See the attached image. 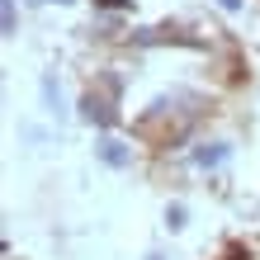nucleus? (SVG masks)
I'll list each match as a JSON object with an SVG mask.
<instances>
[{"label": "nucleus", "mask_w": 260, "mask_h": 260, "mask_svg": "<svg viewBox=\"0 0 260 260\" xmlns=\"http://www.w3.org/2000/svg\"><path fill=\"white\" fill-rule=\"evenodd\" d=\"M114 95H118V81H114V76L104 81V90H90V95H85V118H90V123H104V128H109L114 118H118Z\"/></svg>", "instance_id": "nucleus-1"}, {"label": "nucleus", "mask_w": 260, "mask_h": 260, "mask_svg": "<svg viewBox=\"0 0 260 260\" xmlns=\"http://www.w3.org/2000/svg\"><path fill=\"white\" fill-rule=\"evenodd\" d=\"M237 5H241V0H222V10H237Z\"/></svg>", "instance_id": "nucleus-6"}, {"label": "nucleus", "mask_w": 260, "mask_h": 260, "mask_svg": "<svg viewBox=\"0 0 260 260\" xmlns=\"http://www.w3.org/2000/svg\"><path fill=\"white\" fill-rule=\"evenodd\" d=\"M100 161H104V166H114V171H123V166L133 161V151L118 142V137H104V142H100Z\"/></svg>", "instance_id": "nucleus-2"}, {"label": "nucleus", "mask_w": 260, "mask_h": 260, "mask_svg": "<svg viewBox=\"0 0 260 260\" xmlns=\"http://www.w3.org/2000/svg\"><path fill=\"white\" fill-rule=\"evenodd\" d=\"M95 5H109V10H118V5H128V0H95Z\"/></svg>", "instance_id": "nucleus-5"}, {"label": "nucleus", "mask_w": 260, "mask_h": 260, "mask_svg": "<svg viewBox=\"0 0 260 260\" xmlns=\"http://www.w3.org/2000/svg\"><path fill=\"white\" fill-rule=\"evenodd\" d=\"M57 5H71V0H57Z\"/></svg>", "instance_id": "nucleus-7"}, {"label": "nucleus", "mask_w": 260, "mask_h": 260, "mask_svg": "<svg viewBox=\"0 0 260 260\" xmlns=\"http://www.w3.org/2000/svg\"><path fill=\"white\" fill-rule=\"evenodd\" d=\"M0 24H5V34H14V0H5V10H0Z\"/></svg>", "instance_id": "nucleus-4"}, {"label": "nucleus", "mask_w": 260, "mask_h": 260, "mask_svg": "<svg viewBox=\"0 0 260 260\" xmlns=\"http://www.w3.org/2000/svg\"><path fill=\"white\" fill-rule=\"evenodd\" d=\"M222 156H227V147H222V142H213V147H199V166H218Z\"/></svg>", "instance_id": "nucleus-3"}]
</instances>
